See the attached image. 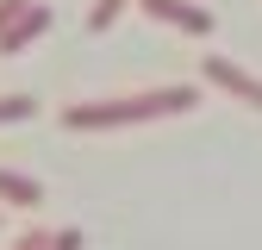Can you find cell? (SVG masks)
I'll return each mask as SVG.
<instances>
[{
	"label": "cell",
	"instance_id": "1",
	"mask_svg": "<svg viewBox=\"0 0 262 250\" xmlns=\"http://www.w3.org/2000/svg\"><path fill=\"white\" fill-rule=\"evenodd\" d=\"M193 107H200V88L169 81V88H150V94H125V100L62 107V125L69 132H113V125H144V119H169V113H193Z\"/></svg>",
	"mask_w": 262,
	"mask_h": 250
},
{
	"label": "cell",
	"instance_id": "6",
	"mask_svg": "<svg viewBox=\"0 0 262 250\" xmlns=\"http://www.w3.org/2000/svg\"><path fill=\"white\" fill-rule=\"evenodd\" d=\"M31 113H38V100H31V94H0V125L31 119Z\"/></svg>",
	"mask_w": 262,
	"mask_h": 250
},
{
	"label": "cell",
	"instance_id": "2",
	"mask_svg": "<svg viewBox=\"0 0 262 250\" xmlns=\"http://www.w3.org/2000/svg\"><path fill=\"white\" fill-rule=\"evenodd\" d=\"M200 75H206L212 88H225L231 100H244V107H256V113H262V81H256L250 69H237L231 56H206V62H200Z\"/></svg>",
	"mask_w": 262,
	"mask_h": 250
},
{
	"label": "cell",
	"instance_id": "8",
	"mask_svg": "<svg viewBox=\"0 0 262 250\" xmlns=\"http://www.w3.org/2000/svg\"><path fill=\"white\" fill-rule=\"evenodd\" d=\"M50 238H56V232H25L13 250H50Z\"/></svg>",
	"mask_w": 262,
	"mask_h": 250
},
{
	"label": "cell",
	"instance_id": "3",
	"mask_svg": "<svg viewBox=\"0 0 262 250\" xmlns=\"http://www.w3.org/2000/svg\"><path fill=\"white\" fill-rule=\"evenodd\" d=\"M138 7L156 25H175V31H187V38H212V13L193 7V0H138Z\"/></svg>",
	"mask_w": 262,
	"mask_h": 250
},
{
	"label": "cell",
	"instance_id": "5",
	"mask_svg": "<svg viewBox=\"0 0 262 250\" xmlns=\"http://www.w3.org/2000/svg\"><path fill=\"white\" fill-rule=\"evenodd\" d=\"M0 200H7V206H38L44 200V181H31V175H19V169H0Z\"/></svg>",
	"mask_w": 262,
	"mask_h": 250
},
{
	"label": "cell",
	"instance_id": "9",
	"mask_svg": "<svg viewBox=\"0 0 262 250\" xmlns=\"http://www.w3.org/2000/svg\"><path fill=\"white\" fill-rule=\"evenodd\" d=\"M50 250H81V232H56V238H50Z\"/></svg>",
	"mask_w": 262,
	"mask_h": 250
},
{
	"label": "cell",
	"instance_id": "7",
	"mask_svg": "<svg viewBox=\"0 0 262 250\" xmlns=\"http://www.w3.org/2000/svg\"><path fill=\"white\" fill-rule=\"evenodd\" d=\"M125 7H131V0H100V7L88 13V31H106V25H113V19H119Z\"/></svg>",
	"mask_w": 262,
	"mask_h": 250
},
{
	"label": "cell",
	"instance_id": "4",
	"mask_svg": "<svg viewBox=\"0 0 262 250\" xmlns=\"http://www.w3.org/2000/svg\"><path fill=\"white\" fill-rule=\"evenodd\" d=\"M44 31H50V7H44V0H31V7H25L7 31H0V56H19L25 44H38Z\"/></svg>",
	"mask_w": 262,
	"mask_h": 250
}]
</instances>
